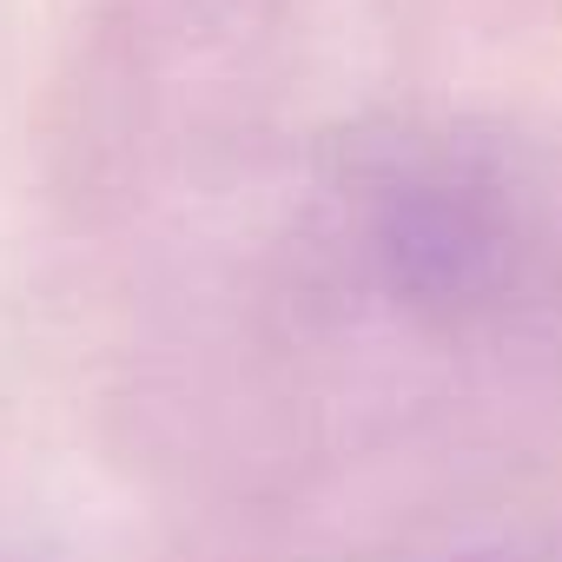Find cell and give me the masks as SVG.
I'll list each match as a JSON object with an SVG mask.
<instances>
[{
	"label": "cell",
	"mask_w": 562,
	"mask_h": 562,
	"mask_svg": "<svg viewBox=\"0 0 562 562\" xmlns=\"http://www.w3.org/2000/svg\"><path fill=\"white\" fill-rule=\"evenodd\" d=\"M371 258L384 285L424 312H463L503 292L516 258V205L496 172L430 153L378 179L371 199Z\"/></svg>",
	"instance_id": "obj_1"
}]
</instances>
